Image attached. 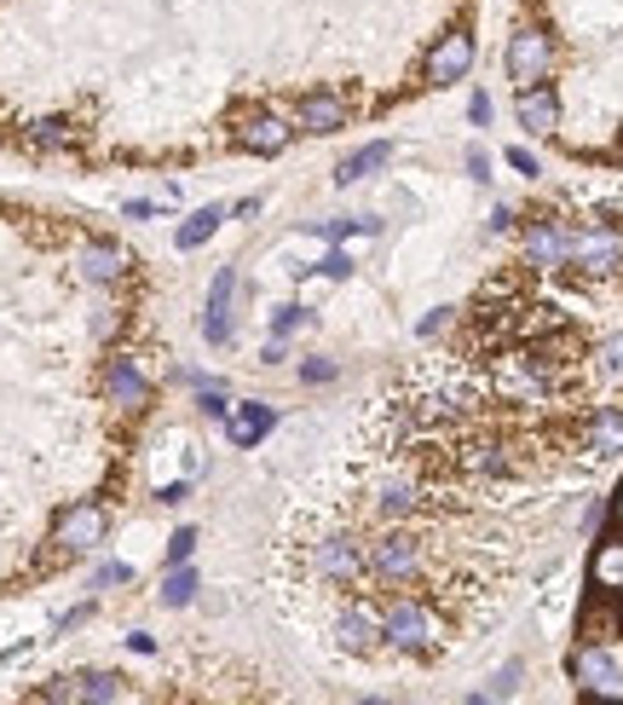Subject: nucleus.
I'll return each mask as SVG.
<instances>
[{
  "instance_id": "5",
  "label": "nucleus",
  "mask_w": 623,
  "mask_h": 705,
  "mask_svg": "<svg viewBox=\"0 0 623 705\" xmlns=\"http://www.w3.org/2000/svg\"><path fill=\"white\" fill-rule=\"evenodd\" d=\"M387 157H393V150H387V145H370V150H358V157L347 162V173H341V180H352V173H363V168H381Z\"/></svg>"
},
{
  "instance_id": "3",
  "label": "nucleus",
  "mask_w": 623,
  "mask_h": 705,
  "mask_svg": "<svg viewBox=\"0 0 623 705\" xmlns=\"http://www.w3.org/2000/svg\"><path fill=\"white\" fill-rule=\"evenodd\" d=\"M363 445L370 469L451 503L623 451V225L571 220L566 255L519 249L490 272Z\"/></svg>"
},
{
  "instance_id": "1",
  "label": "nucleus",
  "mask_w": 623,
  "mask_h": 705,
  "mask_svg": "<svg viewBox=\"0 0 623 705\" xmlns=\"http://www.w3.org/2000/svg\"><path fill=\"white\" fill-rule=\"evenodd\" d=\"M474 0H0V157L260 162L445 87Z\"/></svg>"
},
{
  "instance_id": "2",
  "label": "nucleus",
  "mask_w": 623,
  "mask_h": 705,
  "mask_svg": "<svg viewBox=\"0 0 623 705\" xmlns=\"http://www.w3.org/2000/svg\"><path fill=\"white\" fill-rule=\"evenodd\" d=\"M162 399L150 261L98 214L0 191V596L104 549Z\"/></svg>"
},
{
  "instance_id": "4",
  "label": "nucleus",
  "mask_w": 623,
  "mask_h": 705,
  "mask_svg": "<svg viewBox=\"0 0 623 705\" xmlns=\"http://www.w3.org/2000/svg\"><path fill=\"white\" fill-rule=\"evenodd\" d=\"M220 220H225L220 209H202V214H197V220L186 225V232H179V249H191V243H202V238H208V232H214V225H220Z\"/></svg>"
}]
</instances>
